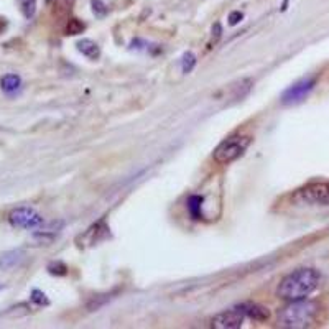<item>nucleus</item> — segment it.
I'll return each instance as SVG.
<instances>
[{"label": "nucleus", "mask_w": 329, "mask_h": 329, "mask_svg": "<svg viewBox=\"0 0 329 329\" xmlns=\"http://www.w3.org/2000/svg\"><path fill=\"white\" fill-rule=\"evenodd\" d=\"M0 87H2V91L8 96L15 94V92L20 91V87H22V77L18 74H13V73L5 74L2 77V81H0Z\"/></svg>", "instance_id": "10"}, {"label": "nucleus", "mask_w": 329, "mask_h": 329, "mask_svg": "<svg viewBox=\"0 0 329 329\" xmlns=\"http://www.w3.org/2000/svg\"><path fill=\"white\" fill-rule=\"evenodd\" d=\"M321 275L314 268H298L282 278L277 287V296L285 301H296L309 296L318 288Z\"/></svg>", "instance_id": "1"}, {"label": "nucleus", "mask_w": 329, "mask_h": 329, "mask_svg": "<svg viewBox=\"0 0 329 329\" xmlns=\"http://www.w3.org/2000/svg\"><path fill=\"white\" fill-rule=\"evenodd\" d=\"M77 50L79 53H82L86 58H89V60H97V58L101 56V50L99 46H97L96 41L89 40V38H84V40L77 41Z\"/></svg>", "instance_id": "11"}, {"label": "nucleus", "mask_w": 329, "mask_h": 329, "mask_svg": "<svg viewBox=\"0 0 329 329\" xmlns=\"http://www.w3.org/2000/svg\"><path fill=\"white\" fill-rule=\"evenodd\" d=\"M30 299H32V303L38 304V306H48V304H50V299H48L45 292H41V290H38V288H33V290H32Z\"/></svg>", "instance_id": "15"}, {"label": "nucleus", "mask_w": 329, "mask_h": 329, "mask_svg": "<svg viewBox=\"0 0 329 329\" xmlns=\"http://www.w3.org/2000/svg\"><path fill=\"white\" fill-rule=\"evenodd\" d=\"M8 222L17 229H38L45 224V219L33 208L22 206V208L13 209L12 213L8 214Z\"/></svg>", "instance_id": "4"}, {"label": "nucleus", "mask_w": 329, "mask_h": 329, "mask_svg": "<svg viewBox=\"0 0 329 329\" xmlns=\"http://www.w3.org/2000/svg\"><path fill=\"white\" fill-rule=\"evenodd\" d=\"M299 198L309 204H328L329 203V183H311L299 191Z\"/></svg>", "instance_id": "7"}, {"label": "nucleus", "mask_w": 329, "mask_h": 329, "mask_svg": "<svg viewBox=\"0 0 329 329\" xmlns=\"http://www.w3.org/2000/svg\"><path fill=\"white\" fill-rule=\"evenodd\" d=\"M194 66H196V56L191 51L184 53L183 58H181V71H183L184 74H188V73L194 70Z\"/></svg>", "instance_id": "14"}, {"label": "nucleus", "mask_w": 329, "mask_h": 329, "mask_svg": "<svg viewBox=\"0 0 329 329\" xmlns=\"http://www.w3.org/2000/svg\"><path fill=\"white\" fill-rule=\"evenodd\" d=\"M250 142H252V139H250L249 135L229 137V139H225L224 142H220V144L216 146L213 158H214V161H218L220 165H227L230 161L237 160L239 156H242L245 153V150L249 148Z\"/></svg>", "instance_id": "3"}, {"label": "nucleus", "mask_w": 329, "mask_h": 329, "mask_svg": "<svg viewBox=\"0 0 329 329\" xmlns=\"http://www.w3.org/2000/svg\"><path fill=\"white\" fill-rule=\"evenodd\" d=\"M314 84H316V79H314V77H308V79H301V81L294 82L293 86H290L288 89L282 94V102L287 106H292V104H298V102L304 101L309 92L313 91Z\"/></svg>", "instance_id": "5"}, {"label": "nucleus", "mask_w": 329, "mask_h": 329, "mask_svg": "<svg viewBox=\"0 0 329 329\" xmlns=\"http://www.w3.org/2000/svg\"><path fill=\"white\" fill-rule=\"evenodd\" d=\"M84 28H86L84 22H81L79 18H70V22L66 23L65 32H66V35L74 37V35H79V33L84 32Z\"/></svg>", "instance_id": "13"}, {"label": "nucleus", "mask_w": 329, "mask_h": 329, "mask_svg": "<svg viewBox=\"0 0 329 329\" xmlns=\"http://www.w3.org/2000/svg\"><path fill=\"white\" fill-rule=\"evenodd\" d=\"M319 304L316 301L296 299L290 301L287 306L280 308L277 314V321L280 328L287 329H304L311 328L318 321L319 316Z\"/></svg>", "instance_id": "2"}, {"label": "nucleus", "mask_w": 329, "mask_h": 329, "mask_svg": "<svg viewBox=\"0 0 329 329\" xmlns=\"http://www.w3.org/2000/svg\"><path fill=\"white\" fill-rule=\"evenodd\" d=\"M53 2H55V0H45V3H46V5H50V3H53Z\"/></svg>", "instance_id": "21"}, {"label": "nucleus", "mask_w": 329, "mask_h": 329, "mask_svg": "<svg viewBox=\"0 0 329 329\" xmlns=\"http://www.w3.org/2000/svg\"><path fill=\"white\" fill-rule=\"evenodd\" d=\"M203 203H204V198H203V196H198V194L189 196V199H188V211H189L191 218L196 219V220L203 218V214H201Z\"/></svg>", "instance_id": "12"}, {"label": "nucleus", "mask_w": 329, "mask_h": 329, "mask_svg": "<svg viewBox=\"0 0 329 329\" xmlns=\"http://www.w3.org/2000/svg\"><path fill=\"white\" fill-rule=\"evenodd\" d=\"M239 308H240V311L245 314V316H249L250 319H254V321H267V319L270 318L268 308L260 306V304L244 303V304H240Z\"/></svg>", "instance_id": "8"}, {"label": "nucleus", "mask_w": 329, "mask_h": 329, "mask_svg": "<svg viewBox=\"0 0 329 329\" xmlns=\"http://www.w3.org/2000/svg\"><path fill=\"white\" fill-rule=\"evenodd\" d=\"M20 8L25 18H32L37 10V0H20Z\"/></svg>", "instance_id": "16"}, {"label": "nucleus", "mask_w": 329, "mask_h": 329, "mask_svg": "<svg viewBox=\"0 0 329 329\" xmlns=\"http://www.w3.org/2000/svg\"><path fill=\"white\" fill-rule=\"evenodd\" d=\"M220 37H222V25L219 22H216L213 25V41L218 43L220 40Z\"/></svg>", "instance_id": "19"}, {"label": "nucleus", "mask_w": 329, "mask_h": 329, "mask_svg": "<svg viewBox=\"0 0 329 329\" xmlns=\"http://www.w3.org/2000/svg\"><path fill=\"white\" fill-rule=\"evenodd\" d=\"M242 18H244L242 12L235 10V12H232V13L229 15V23H230V25H237V23L242 20Z\"/></svg>", "instance_id": "20"}, {"label": "nucleus", "mask_w": 329, "mask_h": 329, "mask_svg": "<svg viewBox=\"0 0 329 329\" xmlns=\"http://www.w3.org/2000/svg\"><path fill=\"white\" fill-rule=\"evenodd\" d=\"M92 13H94L97 18L106 17V13H107L106 3L102 2V0H92Z\"/></svg>", "instance_id": "18"}, {"label": "nucleus", "mask_w": 329, "mask_h": 329, "mask_svg": "<svg viewBox=\"0 0 329 329\" xmlns=\"http://www.w3.org/2000/svg\"><path fill=\"white\" fill-rule=\"evenodd\" d=\"M245 314L240 311L239 306H235L227 311H222L211 319V326L216 329H239L242 326Z\"/></svg>", "instance_id": "6"}, {"label": "nucleus", "mask_w": 329, "mask_h": 329, "mask_svg": "<svg viewBox=\"0 0 329 329\" xmlns=\"http://www.w3.org/2000/svg\"><path fill=\"white\" fill-rule=\"evenodd\" d=\"M2 288H3V285H0V290H2Z\"/></svg>", "instance_id": "22"}, {"label": "nucleus", "mask_w": 329, "mask_h": 329, "mask_svg": "<svg viewBox=\"0 0 329 329\" xmlns=\"http://www.w3.org/2000/svg\"><path fill=\"white\" fill-rule=\"evenodd\" d=\"M48 272L55 275V277H65L68 273V267L63 262H51L48 265Z\"/></svg>", "instance_id": "17"}, {"label": "nucleus", "mask_w": 329, "mask_h": 329, "mask_svg": "<svg viewBox=\"0 0 329 329\" xmlns=\"http://www.w3.org/2000/svg\"><path fill=\"white\" fill-rule=\"evenodd\" d=\"M25 254H23L22 249H13V250H7L0 255V270H12L15 268L18 263L22 262Z\"/></svg>", "instance_id": "9"}]
</instances>
